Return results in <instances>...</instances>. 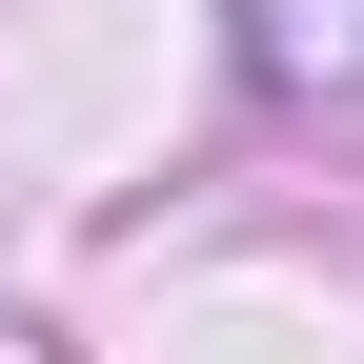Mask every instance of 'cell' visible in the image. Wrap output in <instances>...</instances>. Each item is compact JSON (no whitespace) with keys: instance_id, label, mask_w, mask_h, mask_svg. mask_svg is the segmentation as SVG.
<instances>
[{"instance_id":"1","label":"cell","mask_w":364,"mask_h":364,"mask_svg":"<svg viewBox=\"0 0 364 364\" xmlns=\"http://www.w3.org/2000/svg\"><path fill=\"white\" fill-rule=\"evenodd\" d=\"M243 61L284 102H364V0H243Z\"/></svg>"}]
</instances>
